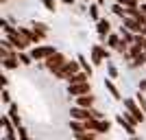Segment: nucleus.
<instances>
[{"mask_svg":"<svg viewBox=\"0 0 146 140\" xmlns=\"http://www.w3.org/2000/svg\"><path fill=\"white\" fill-rule=\"evenodd\" d=\"M79 70H83V68H81V64H79V59H70V61H66V64H63V66H61L55 74H57V79H66V81H68L72 74L79 72Z\"/></svg>","mask_w":146,"mask_h":140,"instance_id":"1","label":"nucleus"},{"mask_svg":"<svg viewBox=\"0 0 146 140\" xmlns=\"http://www.w3.org/2000/svg\"><path fill=\"white\" fill-rule=\"evenodd\" d=\"M66 61H68L66 55H63V53H59V50H55L50 57H46V59H44V66H46V70H50V72H57V70H59Z\"/></svg>","mask_w":146,"mask_h":140,"instance_id":"2","label":"nucleus"},{"mask_svg":"<svg viewBox=\"0 0 146 140\" xmlns=\"http://www.w3.org/2000/svg\"><path fill=\"white\" fill-rule=\"evenodd\" d=\"M124 107H127V112H131L140 123H144L146 114H144V110H142V105L137 103V98H124Z\"/></svg>","mask_w":146,"mask_h":140,"instance_id":"3","label":"nucleus"},{"mask_svg":"<svg viewBox=\"0 0 146 140\" xmlns=\"http://www.w3.org/2000/svg\"><path fill=\"white\" fill-rule=\"evenodd\" d=\"M109 59V53H107V48H105L103 44H96L94 48H92V64L94 66H100L103 61Z\"/></svg>","mask_w":146,"mask_h":140,"instance_id":"4","label":"nucleus"},{"mask_svg":"<svg viewBox=\"0 0 146 140\" xmlns=\"http://www.w3.org/2000/svg\"><path fill=\"white\" fill-rule=\"evenodd\" d=\"M90 90V81H79V83H70L68 81V94L70 96H81V94H87Z\"/></svg>","mask_w":146,"mask_h":140,"instance_id":"5","label":"nucleus"},{"mask_svg":"<svg viewBox=\"0 0 146 140\" xmlns=\"http://www.w3.org/2000/svg\"><path fill=\"white\" fill-rule=\"evenodd\" d=\"M55 53V48L52 46H39V44H35V48L31 50V55H33V59L35 61H44L46 57H50Z\"/></svg>","mask_w":146,"mask_h":140,"instance_id":"6","label":"nucleus"},{"mask_svg":"<svg viewBox=\"0 0 146 140\" xmlns=\"http://www.w3.org/2000/svg\"><path fill=\"white\" fill-rule=\"evenodd\" d=\"M96 33H98V37H100V42H107V35L111 33V22L105 20V18L96 20Z\"/></svg>","mask_w":146,"mask_h":140,"instance_id":"7","label":"nucleus"},{"mask_svg":"<svg viewBox=\"0 0 146 140\" xmlns=\"http://www.w3.org/2000/svg\"><path fill=\"white\" fill-rule=\"evenodd\" d=\"M122 26H127L129 31H133V33H142V26H144V22H140L137 18H133V15H124L122 18Z\"/></svg>","mask_w":146,"mask_h":140,"instance_id":"8","label":"nucleus"},{"mask_svg":"<svg viewBox=\"0 0 146 140\" xmlns=\"http://www.w3.org/2000/svg\"><path fill=\"white\" fill-rule=\"evenodd\" d=\"M70 116H72V118H79V121H87V118H92V107L74 105L72 110H70Z\"/></svg>","mask_w":146,"mask_h":140,"instance_id":"9","label":"nucleus"},{"mask_svg":"<svg viewBox=\"0 0 146 140\" xmlns=\"http://www.w3.org/2000/svg\"><path fill=\"white\" fill-rule=\"evenodd\" d=\"M74 98H76V105H81V107H94V103H96V96L92 92L81 94V96H74Z\"/></svg>","mask_w":146,"mask_h":140,"instance_id":"10","label":"nucleus"},{"mask_svg":"<svg viewBox=\"0 0 146 140\" xmlns=\"http://www.w3.org/2000/svg\"><path fill=\"white\" fill-rule=\"evenodd\" d=\"M116 123L120 125V127H124V131H127L129 136H135V125H133V123H129L127 118H124V114H118L116 116Z\"/></svg>","mask_w":146,"mask_h":140,"instance_id":"11","label":"nucleus"},{"mask_svg":"<svg viewBox=\"0 0 146 140\" xmlns=\"http://www.w3.org/2000/svg\"><path fill=\"white\" fill-rule=\"evenodd\" d=\"M2 68L5 70H15V68L20 66V57L18 55H9V57H2Z\"/></svg>","mask_w":146,"mask_h":140,"instance_id":"12","label":"nucleus"},{"mask_svg":"<svg viewBox=\"0 0 146 140\" xmlns=\"http://www.w3.org/2000/svg\"><path fill=\"white\" fill-rule=\"evenodd\" d=\"M105 88H107V92H109V94L116 98V101H120V98H122L120 90L116 88V83H113V79H111V77H107V79H105Z\"/></svg>","mask_w":146,"mask_h":140,"instance_id":"13","label":"nucleus"},{"mask_svg":"<svg viewBox=\"0 0 146 140\" xmlns=\"http://www.w3.org/2000/svg\"><path fill=\"white\" fill-rule=\"evenodd\" d=\"M120 35H122V40H124L127 44H135V40H137V33L129 31L127 26H122V29H120Z\"/></svg>","mask_w":146,"mask_h":140,"instance_id":"14","label":"nucleus"},{"mask_svg":"<svg viewBox=\"0 0 146 140\" xmlns=\"http://www.w3.org/2000/svg\"><path fill=\"white\" fill-rule=\"evenodd\" d=\"M9 116H11V121H13V125H15V127H20V125H22V118H20L18 105H13V103H9Z\"/></svg>","mask_w":146,"mask_h":140,"instance_id":"15","label":"nucleus"},{"mask_svg":"<svg viewBox=\"0 0 146 140\" xmlns=\"http://www.w3.org/2000/svg\"><path fill=\"white\" fill-rule=\"evenodd\" d=\"M96 136H98V131H94V129H85V131L74 134V138H76V140H94Z\"/></svg>","mask_w":146,"mask_h":140,"instance_id":"16","label":"nucleus"},{"mask_svg":"<svg viewBox=\"0 0 146 140\" xmlns=\"http://www.w3.org/2000/svg\"><path fill=\"white\" fill-rule=\"evenodd\" d=\"M120 42H122L120 33H109V35H107V46H109V48H118Z\"/></svg>","mask_w":146,"mask_h":140,"instance_id":"17","label":"nucleus"},{"mask_svg":"<svg viewBox=\"0 0 146 140\" xmlns=\"http://www.w3.org/2000/svg\"><path fill=\"white\" fill-rule=\"evenodd\" d=\"M70 129H72L74 134H79V131H85V121H79V118H72L70 121Z\"/></svg>","mask_w":146,"mask_h":140,"instance_id":"18","label":"nucleus"},{"mask_svg":"<svg viewBox=\"0 0 146 140\" xmlns=\"http://www.w3.org/2000/svg\"><path fill=\"white\" fill-rule=\"evenodd\" d=\"M70 83H79V81H90V74L85 72V70H79V72L76 74H72V77H70Z\"/></svg>","mask_w":146,"mask_h":140,"instance_id":"19","label":"nucleus"},{"mask_svg":"<svg viewBox=\"0 0 146 140\" xmlns=\"http://www.w3.org/2000/svg\"><path fill=\"white\" fill-rule=\"evenodd\" d=\"M111 11H113V15H118V18H124V15H127V7L124 5H120V2H116V5L111 7Z\"/></svg>","mask_w":146,"mask_h":140,"instance_id":"20","label":"nucleus"},{"mask_svg":"<svg viewBox=\"0 0 146 140\" xmlns=\"http://www.w3.org/2000/svg\"><path fill=\"white\" fill-rule=\"evenodd\" d=\"M18 57H20V64H24V66H29L31 61H35L33 55H31V53H24V50H18Z\"/></svg>","mask_w":146,"mask_h":140,"instance_id":"21","label":"nucleus"},{"mask_svg":"<svg viewBox=\"0 0 146 140\" xmlns=\"http://www.w3.org/2000/svg\"><path fill=\"white\" fill-rule=\"evenodd\" d=\"M76 59H79L81 68H83V70H85V72H87V74H90V77H92V72H94V70H92V64H90V61H87V59H85V57H83V55H79V57H76Z\"/></svg>","mask_w":146,"mask_h":140,"instance_id":"22","label":"nucleus"},{"mask_svg":"<svg viewBox=\"0 0 146 140\" xmlns=\"http://www.w3.org/2000/svg\"><path fill=\"white\" fill-rule=\"evenodd\" d=\"M87 13L92 20H100V11H98V2L96 5H87Z\"/></svg>","mask_w":146,"mask_h":140,"instance_id":"23","label":"nucleus"},{"mask_svg":"<svg viewBox=\"0 0 146 140\" xmlns=\"http://www.w3.org/2000/svg\"><path fill=\"white\" fill-rule=\"evenodd\" d=\"M107 77H111V79H118V77H120V70H118L113 64H109V68H107Z\"/></svg>","mask_w":146,"mask_h":140,"instance_id":"24","label":"nucleus"},{"mask_svg":"<svg viewBox=\"0 0 146 140\" xmlns=\"http://www.w3.org/2000/svg\"><path fill=\"white\" fill-rule=\"evenodd\" d=\"M42 5L46 7L48 11H55V9H57V2H55V0H42Z\"/></svg>","mask_w":146,"mask_h":140,"instance_id":"25","label":"nucleus"},{"mask_svg":"<svg viewBox=\"0 0 146 140\" xmlns=\"http://www.w3.org/2000/svg\"><path fill=\"white\" fill-rule=\"evenodd\" d=\"M33 29L42 31V33H48V24H44V22H33Z\"/></svg>","mask_w":146,"mask_h":140,"instance_id":"26","label":"nucleus"},{"mask_svg":"<svg viewBox=\"0 0 146 140\" xmlns=\"http://www.w3.org/2000/svg\"><path fill=\"white\" fill-rule=\"evenodd\" d=\"M0 96H2V103H11V94H9V90H7V88H2V94H0Z\"/></svg>","mask_w":146,"mask_h":140,"instance_id":"27","label":"nucleus"},{"mask_svg":"<svg viewBox=\"0 0 146 140\" xmlns=\"http://www.w3.org/2000/svg\"><path fill=\"white\" fill-rule=\"evenodd\" d=\"M135 98H137V103H140V105H142V110H144V112H146V98H144V94H142V90H140V92H137V96H135Z\"/></svg>","mask_w":146,"mask_h":140,"instance_id":"28","label":"nucleus"},{"mask_svg":"<svg viewBox=\"0 0 146 140\" xmlns=\"http://www.w3.org/2000/svg\"><path fill=\"white\" fill-rule=\"evenodd\" d=\"M18 136H20L22 140H26V138H29V131H26V129L22 127V125H20V127H18Z\"/></svg>","mask_w":146,"mask_h":140,"instance_id":"29","label":"nucleus"},{"mask_svg":"<svg viewBox=\"0 0 146 140\" xmlns=\"http://www.w3.org/2000/svg\"><path fill=\"white\" fill-rule=\"evenodd\" d=\"M92 116H94V118H105V114L100 110H96V107H92Z\"/></svg>","mask_w":146,"mask_h":140,"instance_id":"30","label":"nucleus"},{"mask_svg":"<svg viewBox=\"0 0 146 140\" xmlns=\"http://www.w3.org/2000/svg\"><path fill=\"white\" fill-rule=\"evenodd\" d=\"M137 90H142V92H146V79H142L140 83H137Z\"/></svg>","mask_w":146,"mask_h":140,"instance_id":"31","label":"nucleus"},{"mask_svg":"<svg viewBox=\"0 0 146 140\" xmlns=\"http://www.w3.org/2000/svg\"><path fill=\"white\" fill-rule=\"evenodd\" d=\"M7 85H9V77H7V74H2V88H7Z\"/></svg>","mask_w":146,"mask_h":140,"instance_id":"32","label":"nucleus"},{"mask_svg":"<svg viewBox=\"0 0 146 140\" xmlns=\"http://www.w3.org/2000/svg\"><path fill=\"white\" fill-rule=\"evenodd\" d=\"M140 11H142V13L146 15V2H140Z\"/></svg>","mask_w":146,"mask_h":140,"instance_id":"33","label":"nucleus"},{"mask_svg":"<svg viewBox=\"0 0 146 140\" xmlns=\"http://www.w3.org/2000/svg\"><path fill=\"white\" fill-rule=\"evenodd\" d=\"M63 5H74V0H61Z\"/></svg>","mask_w":146,"mask_h":140,"instance_id":"34","label":"nucleus"},{"mask_svg":"<svg viewBox=\"0 0 146 140\" xmlns=\"http://www.w3.org/2000/svg\"><path fill=\"white\" fill-rule=\"evenodd\" d=\"M116 2H120V5H127V0H116Z\"/></svg>","mask_w":146,"mask_h":140,"instance_id":"35","label":"nucleus"},{"mask_svg":"<svg viewBox=\"0 0 146 140\" xmlns=\"http://www.w3.org/2000/svg\"><path fill=\"white\" fill-rule=\"evenodd\" d=\"M142 33H144V35H146V24H144V26H142Z\"/></svg>","mask_w":146,"mask_h":140,"instance_id":"36","label":"nucleus"},{"mask_svg":"<svg viewBox=\"0 0 146 140\" xmlns=\"http://www.w3.org/2000/svg\"><path fill=\"white\" fill-rule=\"evenodd\" d=\"M96 2H98V5H105V0H96Z\"/></svg>","mask_w":146,"mask_h":140,"instance_id":"37","label":"nucleus"},{"mask_svg":"<svg viewBox=\"0 0 146 140\" xmlns=\"http://www.w3.org/2000/svg\"><path fill=\"white\" fill-rule=\"evenodd\" d=\"M2 2H9V0H2Z\"/></svg>","mask_w":146,"mask_h":140,"instance_id":"38","label":"nucleus"}]
</instances>
